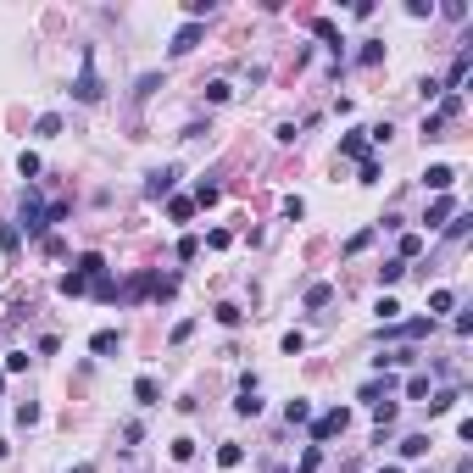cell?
Here are the masks:
<instances>
[{"label":"cell","instance_id":"cell-15","mask_svg":"<svg viewBox=\"0 0 473 473\" xmlns=\"http://www.w3.org/2000/svg\"><path fill=\"white\" fill-rule=\"evenodd\" d=\"M435 312H451V290H435V295H429V318H435Z\"/></svg>","mask_w":473,"mask_h":473},{"label":"cell","instance_id":"cell-13","mask_svg":"<svg viewBox=\"0 0 473 473\" xmlns=\"http://www.w3.org/2000/svg\"><path fill=\"white\" fill-rule=\"evenodd\" d=\"M84 290H90V279H84V273H67V279H62V295H84Z\"/></svg>","mask_w":473,"mask_h":473},{"label":"cell","instance_id":"cell-5","mask_svg":"<svg viewBox=\"0 0 473 473\" xmlns=\"http://www.w3.org/2000/svg\"><path fill=\"white\" fill-rule=\"evenodd\" d=\"M451 212H457V201H446V195H440L435 206H429V218H423V223H429V229H435V223H446V218H451Z\"/></svg>","mask_w":473,"mask_h":473},{"label":"cell","instance_id":"cell-25","mask_svg":"<svg viewBox=\"0 0 473 473\" xmlns=\"http://www.w3.org/2000/svg\"><path fill=\"white\" fill-rule=\"evenodd\" d=\"M379 473H401V468H379Z\"/></svg>","mask_w":473,"mask_h":473},{"label":"cell","instance_id":"cell-18","mask_svg":"<svg viewBox=\"0 0 473 473\" xmlns=\"http://www.w3.org/2000/svg\"><path fill=\"white\" fill-rule=\"evenodd\" d=\"M379 318H384V323H396V318H401V301L384 295V301H379Z\"/></svg>","mask_w":473,"mask_h":473},{"label":"cell","instance_id":"cell-17","mask_svg":"<svg viewBox=\"0 0 473 473\" xmlns=\"http://www.w3.org/2000/svg\"><path fill=\"white\" fill-rule=\"evenodd\" d=\"M284 418H290V423H307V418H312V407H307V401H290V407H284Z\"/></svg>","mask_w":473,"mask_h":473},{"label":"cell","instance_id":"cell-14","mask_svg":"<svg viewBox=\"0 0 473 473\" xmlns=\"http://www.w3.org/2000/svg\"><path fill=\"white\" fill-rule=\"evenodd\" d=\"M56 134H62V117H56V112L39 117V140H56Z\"/></svg>","mask_w":473,"mask_h":473},{"label":"cell","instance_id":"cell-24","mask_svg":"<svg viewBox=\"0 0 473 473\" xmlns=\"http://www.w3.org/2000/svg\"><path fill=\"white\" fill-rule=\"evenodd\" d=\"M73 473H95V468H90V462H84V468H73Z\"/></svg>","mask_w":473,"mask_h":473},{"label":"cell","instance_id":"cell-2","mask_svg":"<svg viewBox=\"0 0 473 473\" xmlns=\"http://www.w3.org/2000/svg\"><path fill=\"white\" fill-rule=\"evenodd\" d=\"M423 184H429V190H451V184H457V167H446V162H440V167H429Z\"/></svg>","mask_w":473,"mask_h":473},{"label":"cell","instance_id":"cell-7","mask_svg":"<svg viewBox=\"0 0 473 473\" xmlns=\"http://www.w3.org/2000/svg\"><path fill=\"white\" fill-rule=\"evenodd\" d=\"M234 412H240V418H256V412H262V401H256V390H240V401H234Z\"/></svg>","mask_w":473,"mask_h":473},{"label":"cell","instance_id":"cell-20","mask_svg":"<svg viewBox=\"0 0 473 473\" xmlns=\"http://www.w3.org/2000/svg\"><path fill=\"white\" fill-rule=\"evenodd\" d=\"M17 167H23V179H34V173H39V156H34V151H23V156H17Z\"/></svg>","mask_w":473,"mask_h":473},{"label":"cell","instance_id":"cell-6","mask_svg":"<svg viewBox=\"0 0 473 473\" xmlns=\"http://www.w3.org/2000/svg\"><path fill=\"white\" fill-rule=\"evenodd\" d=\"M134 396H140V407H156V401H162V390H156V379H140V384H134Z\"/></svg>","mask_w":473,"mask_h":473},{"label":"cell","instance_id":"cell-22","mask_svg":"<svg viewBox=\"0 0 473 473\" xmlns=\"http://www.w3.org/2000/svg\"><path fill=\"white\" fill-rule=\"evenodd\" d=\"M423 251V234H401V256H418Z\"/></svg>","mask_w":473,"mask_h":473},{"label":"cell","instance_id":"cell-21","mask_svg":"<svg viewBox=\"0 0 473 473\" xmlns=\"http://www.w3.org/2000/svg\"><path fill=\"white\" fill-rule=\"evenodd\" d=\"M318 462H323V451H318V446H312V451H307V457H301V468H295V473H318Z\"/></svg>","mask_w":473,"mask_h":473},{"label":"cell","instance_id":"cell-12","mask_svg":"<svg viewBox=\"0 0 473 473\" xmlns=\"http://www.w3.org/2000/svg\"><path fill=\"white\" fill-rule=\"evenodd\" d=\"M340 151H346V156H368V140H362V134H346V140H340Z\"/></svg>","mask_w":473,"mask_h":473},{"label":"cell","instance_id":"cell-3","mask_svg":"<svg viewBox=\"0 0 473 473\" xmlns=\"http://www.w3.org/2000/svg\"><path fill=\"white\" fill-rule=\"evenodd\" d=\"M173 167H162V173H151V184H145V195H167V190H173Z\"/></svg>","mask_w":473,"mask_h":473},{"label":"cell","instance_id":"cell-11","mask_svg":"<svg viewBox=\"0 0 473 473\" xmlns=\"http://www.w3.org/2000/svg\"><path fill=\"white\" fill-rule=\"evenodd\" d=\"M407 396H412V401L429 396V373H412V379H407Z\"/></svg>","mask_w":473,"mask_h":473},{"label":"cell","instance_id":"cell-10","mask_svg":"<svg viewBox=\"0 0 473 473\" xmlns=\"http://www.w3.org/2000/svg\"><path fill=\"white\" fill-rule=\"evenodd\" d=\"M90 346H95V351H101V357H112V351H117V334H112V329H101V334H95V340H90Z\"/></svg>","mask_w":473,"mask_h":473},{"label":"cell","instance_id":"cell-26","mask_svg":"<svg viewBox=\"0 0 473 473\" xmlns=\"http://www.w3.org/2000/svg\"><path fill=\"white\" fill-rule=\"evenodd\" d=\"M0 390H6V373H0Z\"/></svg>","mask_w":473,"mask_h":473},{"label":"cell","instance_id":"cell-9","mask_svg":"<svg viewBox=\"0 0 473 473\" xmlns=\"http://www.w3.org/2000/svg\"><path fill=\"white\" fill-rule=\"evenodd\" d=\"M457 407V390H435V396H429V412H451Z\"/></svg>","mask_w":473,"mask_h":473},{"label":"cell","instance_id":"cell-1","mask_svg":"<svg viewBox=\"0 0 473 473\" xmlns=\"http://www.w3.org/2000/svg\"><path fill=\"white\" fill-rule=\"evenodd\" d=\"M346 429H351V412H346V407H334V412H323V418H318L312 440H334V435H346Z\"/></svg>","mask_w":473,"mask_h":473},{"label":"cell","instance_id":"cell-19","mask_svg":"<svg viewBox=\"0 0 473 473\" xmlns=\"http://www.w3.org/2000/svg\"><path fill=\"white\" fill-rule=\"evenodd\" d=\"M218 462H223V468H240V462H245V451H240V446H223V451H218Z\"/></svg>","mask_w":473,"mask_h":473},{"label":"cell","instance_id":"cell-23","mask_svg":"<svg viewBox=\"0 0 473 473\" xmlns=\"http://www.w3.org/2000/svg\"><path fill=\"white\" fill-rule=\"evenodd\" d=\"M17 423H23V429H28V423H39V407H34V401H23V407H17Z\"/></svg>","mask_w":473,"mask_h":473},{"label":"cell","instance_id":"cell-16","mask_svg":"<svg viewBox=\"0 0 473 473\" xmlns=\"http://www.w3.org/2000/svg\"><path fill=\"white\" fill-rule=\"evenodd\" d=\"M190 212H195V201H173V206H167V218H173V223H190Z\"/></svg>","mask_w":473,"mask_h":473},{"label":"cell","instance_id":"cell-4","mask_svg":"<svg viewBox=\"0 0 473 473\" xmlns=\"http://www.w3.org/2000/svg\"><path fill=\"white\" fill-rule=\"evenodd\" d=\"M195 45H201V28H195V23H190V28H184V34H179V39H173V56H190V51H195Z\"/></svg>","mask_w":473,"mask_h":473},{"label":"cell","instance_id":"cell-8","mask_svg":"<svg viewBox=\"0 0 473 473\" xmlns=\"http://www.w3.org/2000/svg\"><path fill=\"white\" fill-rule=\"evenodd\" d=\"M401 457H429V435H407L401 440Z\"/></svg>","mask_w":473,"mask_h":473}]
</instances>
